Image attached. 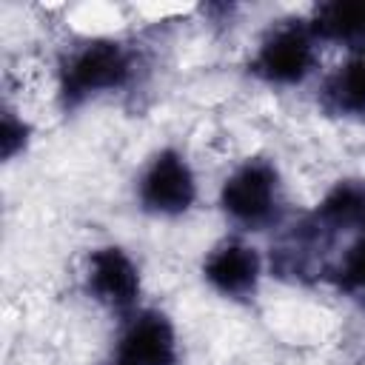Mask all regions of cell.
<instances>
[{
    "label": "cell",
    "instance_id": "8fae6325",
    "mask_svg": "<svg viewBox=\"0 0 365 365\" xmlns=\"http://www.w3.org/2000/svg\"><path fill=\"white\" fill-rule=\"evenodd\" d=\"M29 143V125L11 111V108H3V117H0V154L3 160H14Z\"/></svg>",
    "mask_w": 365,
    "mask_h": 365
},
{
    "label": "cell",
    "instance_id": "9c48e42d",
    "mask_svg": "<svg viewBox=\"0 0 365 365\" xmlns=\"http://www.w3.org/2000/svg\"><path fill=\"white\" fill-rule=\"evenodd\" d=\"M319 43H339L348 51H365V0H331L308 17Z\"/></svg>",
    "mask_w": 365,
    "mask_h": 365
},
{
    "label": "cell",
    "instance_id": "7c38bea8",
    "mask_svg": "<svg viewBox=\"0 0 365 365\" xmlns=\"http://www.w3.org/2000/svg\"><path fill=\"white\" fill-rule=\"evenodd\" d=\"M111 365H114V362H111Z\"/></svg>",
    "mask_w": 365,
    "mask_h": 365
},
{
    "label": "cell",
    "instance_id": "6da1fadb",
    "mask_svg": "<svg viewBox=\"0 0 365 365\" xmlns=\"http://www.w3.org/2000/svg\"><path fill=\"white\" fill-rule=\"evenodd\" d=\"M134 68L137 60L125 43L111 37L83 40L74 48H68V54L60 60V71H57L60 100L66 108H77L88 97L120 91L131 83Z\"/></svg>",
    "mask_w": 365,
    "mask_h": 365
},
{
    "label": "cell",
    "instance_id": "277c9868",
    "mask_svg": "<svg viewBox=\"0 0 365 365\" xmlns=\"http://www.w3.org/2000/svg\"><path fill=\"white\" fill-rule=\"evenodd\" d=\"M137 200L154 217L185 214L197 200V177L188 160L174 148L157 151L137 180Z\"/></svg>",
    "mask_w": 365,
    "mask_h": 365
},
{
    "label": "cell",
    "instance_id": "7a4b0ae2",
    "mask_svg": "<svg viewBox=\"0 0 365 365\" xmlns=\"http://www.w3.org/2000/svg\"><path fill=\"white\" fill-rule=\"evenodd\" d=\"M220 205L225 217L245 231L274 225L282 214V182L277 165L262 157L237 165L220 188Z\"/></svg>",
    "mask_w": 365,
    "mask_h": 365
},
{
    "label": "cell",
    "instance_id": "3957f363",
    "mask_svg": "<svg viewBox=\"0 0 365 365\" xmlns=\"http://www.w3.org/2000/svg\"><path fill=\"white\" fill-rule=\"evenodd\" d=\"M317 46L308 20H282L259 40L248 71L268 86H299L317 68Z\"/></svg>",
    "mask_w": 365,
    "mask_h": 365
},
{
    "label": "cell",
    "instance_id": "ba28073f",
    "mask_svg": "<svg viewBox=\"0 0 365 365\" xmlns=\"http://www.w3.org/2000/svg\"><path fill=\"white\" fill-rule=\"evenodd\" d=\"M319 106L331 117L365 120V51H348V57L325 74Z\"/></svg>",
    "mask_w": 365,
    "mask_h": 365
},
{
    "label": "cell",
    "instance_id": "5b68a950",
    "mask_svg": "<svg viewBox=\"0 0 365 365\" xmlns=\"http://www.w3.org/2000/svg\"><path fill=\"white\" fill-rule=\"evenodd\" d=\"M86 291L114 314H134L140 299V268L120 245H103L88 254Z\"/></svg>",
    "mask_w": 365,
    "mask_h": 365
},
{
    "label": "cell",
    "instance_id": "52a82bcc",
    "mask_svg": "<svg viewBox=\"0 0 365 365\" xmlns=\"http://www.w3.org/2000/svg\"><path fill=\"white\" fill-rule=\"evenodd\" d=\"M202 277L228 299H251L262 277V259L254 245L242 240H222L202 259Z\"/></svg>",
    "mask_w": 365,
    "mask_h": 365
},
{
    "label": "cell",
    "instance_id": "8992f818",
    "mask_svg": "<svg viewBox=\"0 0 365 365\" xmlns=\"http://www.w3.org/2000/svg\"><path fill=\"white\" fill-rule=\"evenodd\" d=\"M114 365H177V334L163 311H134L117 339Z\"/></svg>",
    "mask_w": 365,
    "mask_h": 365
},
{
    "label": "cell",
    "instance_id": "30bf717a",
    "mask_svg": "<svg viewBox=\"0 0 365 365\" xmlns=\"http://www.w3.org/2000/svg\"><path fill=\"white\" fill-rule=\"evenodd\" d=\"M322 279H328L342 297L365 305V228L345 237L342 251L334 254Z\"/></svg>",
    "mask_w": 365,
    "mask_h": 365
}]
</instances>
